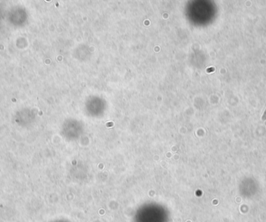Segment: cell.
Returning a JSON list of instances; mask_svg holds the SVG:
<instances>
[{"label": "cell", "instance_id": "obj_1", "mask_svg": "<svg viewBox=\"0 0 266 222\" xmlns=\"http://www.w3.org/2000/svg\"><path fill=\"white\" fill-rule=\"evenodd\" d=\"M262 120H263V121L266 120V110H265L264 114H263V116H262Z\"/></svg>", "mask_w": 266, "mask_h": 222}]
</instances>
